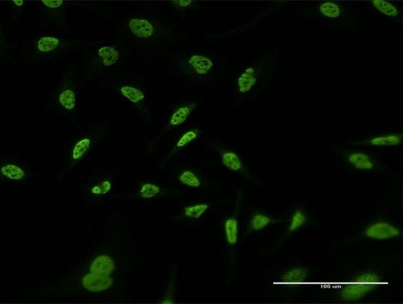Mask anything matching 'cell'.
<instances>
[{
    "label": "cell",
    "instance_id": "cell-1",
    "mask_svg": "<svg viewBox=\"0 0 403 304\" xmlns=\"http://www.w3.org/2000/svg\"><path fill=\"white\" fill-rule=\"evenodd\" d=\"M379 281V277L374 272H365L360 274L353 282L346 285L342 288L340 295L344 301H358L374 290Z\"/></svg>",
    "mask_w": 403,
    "mask_h": 304
},
{
    "label": "cell",
    "instance_id": "cell-2",
    "mask_svg": "<svg viewBox=\"0 0 403 304\" xmlns=\"http://www.w3.org/2000/svg\"><path fill=\"white\" fill-rule=\"evenodd\" d=\"M366 235L369 238L376 239H386L396 237L400 235V230L387 222H379L370 225L367 228Z\"/></svg>",
    "mask_w": 403,
    "mask_h": 304
},
{
    "label": "cell",
    "instance_id": "cell-3",
    "mask_svg": "<svg viewBox=\"0 0 403 304\" xmlns=\"http://www.w3.org/2000/svg\"><path fill=\"white\" fill-rule=\"evenodd\" d=\"M113 282V279L109 276L100 275L92 272L84 276L82 281L85 290L91 292L108 290L112 287Z\"/></svg>",
    "mask_w": 403,
    "mask_h": 304
},
{
    "label": "cell",
    "instance_id": "cell-4",
    "mask_svg": "<svg viewBox=\"0 0 403 304\" xmlns=\"http://www.w3.org/2000/svg\"><path fill=\"white\" fill-rule=\"evenodd\" d=\"M185 68L188 71H191L198 76H205L214 67L212 60L200 55H194L188 58Z\"/></svg>",
    "mask_w": 403,
    "mask_h": 304
},
{
    "label": "cell",
    "instance_id": "cell-5",
    "mask_svg": "<svg viewBox=\"0 0 403 304\" xmlns=\"http://www.w3.org/2000/svg\"><path fill=\"white\" fill-rule=\"evenodd\" d=\"M128 26L131 32L139 38H150L154 34L153 24L145 18H133L129 21Z\"/></svg>",
    "mask_w": 403,
    "mask_h": 304
},
{
    "label": "cell",
    "instance_id": "cell-6",
    "mask_svg": "<svg viewBox=\"0 0 403 304\" xmlns=\"http://www.w3.org/2000/svg\"><path fill=\"white\" fill-rule=\"evenodd\" d=\"M115 268L114 261L109 256L102 255L98 256L92 262L90 271L92 273L103 276L111 275Z\"/></svg>",
    "mask_w": 403,
    "mask_h": 304
},
{
    "label": "cell",
    "instance_id": "cell-7",
    "mask_svg": "<svg viewBox=\"0 0 403 304\" xmlns=\"http://www.w3.org/2000/svg\"><path fill=\"white\" fill-rule=\"evenodd\" d=\"M257 78L255 70L252 68H246L238 79V86L241 93H248L255 85Z\"/></svg>",
    "mask_w": 403,
    "mask_h": 304
},
{
    "label": "cell",
    "instance_id": "cell-8",
    "mask_svg": "<svg viewBox=\"0 0 403 304\" xmlns=\"http://www.w3.org/2000/svg\"><path fill=\"white\" fill-rule=\"evenodd\" d=\"M308 272L302 268L291 269L285 272L283 276V282L286 284L298 285L305 282Z\"/></svg>",
    "mask_w": 403,
    "mask_h": 304
},
{
    "label": "cell",
    "instance_id": "cell-9",
    "mask_svg": "<svg viewBox=\"0 0 403 304\" xmlns=\"http://www.w3.org/2000/svg\"><path fill=\"white\" fill-rule=\"evenodd\" d=\"M348 160L355 168L358 169L370 170L374 166L370 158L367 154L361 153V152L351 154Z\"/></svg>",
    "mask_w": 403,
    "mask_h": 304
},
{
    "label": "cell",
    "instance_id": "cell-10",
    "mask_svg": "<svg viewBox=\"0 0 403 304\" xmlns=\"http://www.w3.org/2000/svg\"><path fill=\"white\" fill-rule=\"evenodd\" d=\"M1 174L8 180L20 181L26 177V172L20 166L13 164H6L1 167Z\"/></svg>",
    "mask_w": 403,
    "mask_h": 304
},
{
    "label": "cell",
    "instance_id": "cell-11",
    "mask_svg": "<svg viewBox=\"0 0 403 304\" xmlns=\"http://www.w3.org/2000/svg\"><path fill=\"white\" fill-rule=\"evenodd\" d=\"M195 108L196 104L193 103L179 108L171 116L170 124L172 126H179V125L183 124Z\"/></svg>",
    "mask_w": 403,
    "mask_h": 304
},
{
    "label": "cell",
    "instance_id": "cell-12",
    "mask_svg": "<svg viewBox=\"0 0 403 304\" xmlns=\"http://www.w3.org/2000/svg\"><path fill=\"white\" fill-rule=\"evenodd\" d=\"M98 55L101 59L104 66L110 67L116 64L119 58V53L117 50L111 47H103L99 49Z\"/></svg>",
    "mask_w": 403,
    "mask_h": 304
},
{
    "label": "cell",
    "instance_id": "cell-13",
    "mask_svg": "<svg viewBox=\"0 0 403 304\" xmlns=\"http://www.w3.org/2000/svg\"><path fill=\"white\" fill-rule=\"evenodd\" d=\"M91 145V141L89 138H83L77 142L73 147L71 159L72 161L77 162L84 157L87 152L89 151Z\"/></svg>",
    "mask_w": 403,
    "mask_h": 304
},
{
    "label": "cell",
    "instance_id": "cell-14",
    "mask_svg": "<svg viewBox=\"0 0 403 304\" xmlns=\"http://www.w3.org/2000/svg\"><path fill=\"white\" fill-rule=\"evenodd\" d=\"M60 105L65 109L71 111L76 108V95L74 91L71 89H66L62 91L58 97Z\"/></svg>",
    "mask_w": 403,
    "mask_h": 304
},
{
    "label": "cell",
    "instance_id": "cell-15",
    "mask_svg": "<svg viewBox=\"0 0 403 304\" xmlns=\"http://www.w3.org/2000/svg\"><path fill=\"white\" fill-rule=\"evenodd\" d=\"M222 159L223 165L230 170L237 171L243 168V162L235 152H225L222 154Z\"/></svg>",
    "mask_w": 403,
    "mask_h": 304
},
{
    "label": "cell",
    "instance_id": "cell-16",
    "mask_svg": "<svg viewBox=\"0 0 403 304\" xmlns=\"http://www.w3.org/2000/svg\"><path fill=\"white\" fill-rule=\"evenodd\" d=\"M59 45V39L54 37L45 36L37 41V49L43 53H49L55 51Z\"/></svg>",
    "mask_w": 403,
    "mask_h": 304
},
{
    "label": "cell",
    "instance_id": "cell-17",
    "mask_svg": "<svg viewBox=\"0 0 403 304\" xmlns=\"http://www.w3.org/2000/svg\"><path fill=\"white\" fill-rule=\"evenodd\" d=\"M225 234L230 245H235L237 241L238 224L235 218H230L225 223Z\"/></svg>",
    "mask_w": 403,
    "mask_h": 304
},
{
    "label": "cell",
    "instance_id": "cell-18",
    "mask_svg": "<svg viewBox=\"0 0 403 304\" xmlns=\"http://www.w3.org/2000/svg\"><path fill=\"white\" fill-rule=\"evenodd\" d=\"M120 92L129 101L138 103L145 99V94L139 89L132 86H125L121 87Z\"/></svg>",
    "mask_w": 403,
    "mask_h": 304
},
{
    "label": "cell",
    "instance_id": "cell-19",
    "mask_svg": "<svg viewBox=\"0 0 403 304\" xmlns=\"http://www.w3.org/2000/svg\"><path fill=\"white\" fill-rule=\"evenodd\" d=\"M373 5L379 12L389 17H397L399 14L398 8L389 2L384 0H374L372 1Z\"/></svg>",
    "mask_w": 403,
    "mask_h": 304
},
{
    "label": "cell",
    "instance_id": "cell-20",
    "mask_svg": "<svg viewBox=\"0 0 403 304\" xmlns=\"http://www.w3.org/2000/svg\"><path fill=\"white\" fill-rule=\"evenodd\" d=\"M369 143L375 146H397L401 143V137L398 135L376 137L371 139Z\"/></svg>",
    "mask_w": 403,
    "mask_h": 304
},
{
    "label": "cell",
    "instance_id": "cell-21",
    "mask_svg": "<svg viewBox=\"0 0 403 304\" xmlns=\"http://www.w3.org/2000/svg\"><path fill=\"white\" fill-rule=\"evenodd\" d=\"M320 11L321 14L329 18H337L341 13L339 6L331 1H326L321 4Z\"/></svg>",
    "mask_w": 403,
    "mask_h": 304
},
{
    "label": "cell",
    "instance_id": "cell-22",
    "mask_svg": "<svg viewBox=\"0 0 403 304\" xmlns=\"http://www.w3.org/2000/svg\"><path fill=\"white\" fill-rule=\"evenodd\" d=\"M179 180L183 184L193 188H198L201 185V182L198 177L190 170H185L181 174Z\"/></svg>",
    "mask_w": 403,
    "mask_h": 304
},
{
    "label": "cell",
    "instance_id": "cell-23",
    "mask_svg": "<svg viewBox=\"0 0 403 304\" xmlns=\"http://www.w3.org/2000/svg\"><path fill=\"white\" fill-rule=\"evenodd\" d=\"M208 209L207 204H199L185 208V213L188 218L197 219L201 217Z\"/></svg>",
    "mask_w": 403,
    "mask_h": 304
},
{
    "label": "cell",
    "instance_id": "cell-24",
    "mask_svg": "<svg viewBox=\"0 0 403 304\" xmlns=\"http://www.w3.org/2000/svg\"><path fill=\"white\" fill-rule=\"evenodd\" d=\"M200 133H201V131L198 130V129H194V130L187 131L179 139L178 142L177 143L176 147L177 148L185 147V145L189 144L191 141L197 139L199 137Z\"/></svg>",
    "mask_w": 403,
    "mask_h": 304
},
{
    "label": "cell",
    "instance_id": "cell-25",
    "mask_svg": "<svg viewBox=\"0 0 403 304\" xmlns=\"http://www.w3.org/2000/svg\"><path fill=\"white\" fill-rule=\"evenodd\" d=\"M160 192V187L151 183H146L143 185L140 190V194L144 199H151Z\"/></svg>",
    "mask_w": 403,
    "mask_h": 304
},
{
    "label": "cell",
    "instance_id": "cell-26",
    "mask_svg": "<svg viewBox=\"0 0 403 304\" xmlns=\"http://www.w3.org/2000/svg\"><path fill=\"white\" fill-rule=\"evenodd\" d=\"M271 220L263 214H256L252 220V226L254 230H263L270 223Z\"/></svg>",
    "mask_w": 403,
    "mask_h": 304
},
{
    "label": "cell",
    "instance_id": "cell-27",
    "mask_svg": "<svg viewBox=\"0 0 403 304\" xmlns=\"http://www.w3.org/2000/svg\"><path fill=\"white\" fill-rule=\"evenodd\" d=\"M306 222L305 215L302 211H296L292 216L289 230L294 232L304 224Z\"/></svg>",
    "mask_w": 403,
    "mask_h": 304
},
{
    "label": "cell",
    "instance_id": "cell-28",
    "mask_svg": "<svg viewBox=\"0 0 403 304\" xmlns=\"http://www.w3.org/2000/svg\"><path fill=\"white\" fill-rule=\"evenodd\" d=\"M112 188V185L110 181H104L101 184L95 186L91 189V193L94 195H104L109 192Z\"/></svg>",
    "mask_w": 403,
    "mask_h": 304
},
{
    "label": "cell",
    "instance_id": "cell-29",
    "mask_svg": "<svg viewBox=\"0 0 403 304\" xmlns=\"http://www.w3.org/2000/svg\"><path fill=\"white\" fill-rule=\"evenodd\" d=\"M172 5L178 10H185L187 9L195 3V1H173L171 2Z\"/></svg>",
    "mask_w": 403,
    "mask_h": 304
},
{
    "label": "cell",
    "instance_id": "cell-30",
    "mask_svg": "<svg viewBox=\"0 0 403 304\" xmlns=\"http://www.w3.org/2000/svg\"><path fill=\"white\" fill-rule=\"evenodd\" d=\"M41 3L48 8H56L60 7L64 3V1H42Z\"/></svg>",
    "mask_w": 403,
    "mask_h": 304
},
{
    "label": "cell",
    "instance_id": "cell-31",
    "mask_svg": "<svg viewBox=\"0 0 403 304\" xmlns=\"http://www.w3.org/2000/svg\"><path fill=\"white\" fill-rule=\"evenodd\" d=\"M12 3H13L14 5H16L17 7H22V6L24 5V1H12Z\"/></svg>",
    "mask_w": 403,
    "mask_h": 304
}]
</instances>
